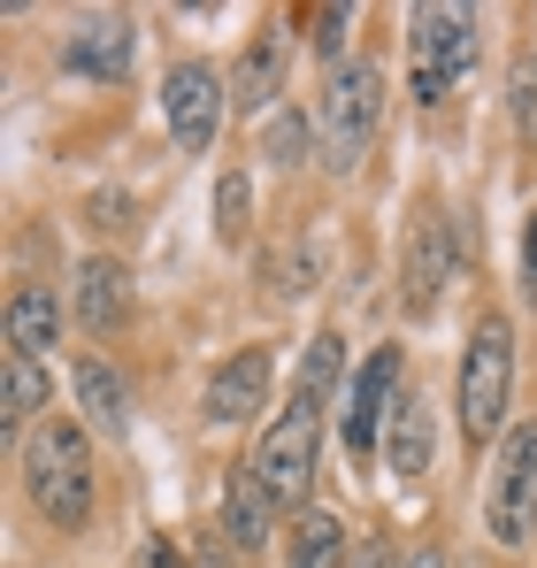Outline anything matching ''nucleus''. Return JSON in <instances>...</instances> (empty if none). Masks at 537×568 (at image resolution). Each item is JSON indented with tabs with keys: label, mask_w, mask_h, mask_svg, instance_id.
<instances>
[{
	"label": "nucleus",
	"mask_w": 537,
	"mask_h": 568,
	"mask_svg": "<svg viewBox=\"0 0 537 568\" xmlns=\"http://www.w3.org/2000/svg\"><path fill=\"white\" fill-rule=\"evenodd\" d=\"M131 54H139V31H131V16H85V23L70 31V47H62V70L115 85V78L131 70Z\"/></svg>",
	"instance_id": "obj_9"
},
{
	"label": "nucleus",
	"mask_w": 537,
	"mask_h": 568,
	"mask_svg": "<svg viewBox=\"0 0 537 568\" xmlns=\"http://www.w3.org/2000/svg\"><path fill=\"white\" fill-rule=\"evenodd\" d=\"M407 47H415V70H430V78L460 85V78L476 70V54H484V16L460 8V0L415 8V16H407Z\"/></svg>",
	"instance_id": "obj_7"
},
{
	"label": "nucleus",
	"mask_w": 537,
	"mask_h": 568,
	"mask_svg": "<svg viewBox=\"0 0 537 568\" xmlns=\"http://www.w3.org/2000/svg\"><path fill=\"white\" fill-rule=\"evenodd\" d=\"M262 399H268V354L246 346V354H231V362L207 377V423H246Z\"/></svg>",
	"instance_id": "obj_11"
},
{
	"label": "nucleus",
	"mask_w": 537,
	"mask_h": 568,
	"mask_svg": "<svg viewBox=\"0 0 537 568\" xmlns=\"http://www.w3.org/2000/svg\"><path fill=\"white\" fill-rule=\"evenodd\" d=\"M376 123H384V78H376V62H368V54H361V62H338L331 85H323V162H331L338 178L361 170Z\"/></svg>",
	"instance_id": "obj_4"
},
{
	"label": "nucleus",
	"mask_w": 537,
	"mask_h": 568,
	"mask_svg": "<svg viewBox=\"0 0 537 568\" xmlns=\"http://www.w3.org/2000/svg\"><path fill=\"white\" fill-rule=\"evenodd\" d=\"M523 300L537 307V207H530V231H523Z\"/></svg>",
	"instance_id": "obj_25"
},
{
	"label": "nucleus",
	"mask_w": 537,
	"mask_h": 568,
	"mask_svg": "<svg viewBox=\"0 0 537 568\" xmlns=\"http://www.w3.org/2000/svg\"><path fill=\"white\" fill-rule=\"evenodd\" d=\"M484 523L499 554H523L537 538V423H507L492 454V484H484Z\"/></svg>",
	"instance_id": "obj_3"
},
{
	"label": "nucleus",
	"mask_w": 537,
	"mask_h": 568,
	"mask_svg": "<svg viewBox=\"0 0 537 568\" xmlns=\"http://www.w3.org/2000/svg\"><path fill=\"white\" fill-rule=\"evenodd\" d=\"M284 70H292V47L284 39L246 47V62H239V108H268V100L284 93Z\"/></svg>",
	"instance_id": "obj_20"
},
{
	"label": "nucleus",
	"mask_w": 537,
	"mask_h": 568,
	"mask_svg": "<svg viewBox=\"0 0 537 568\" xmlns=\"http://www.w3.org/2000/svg\"><path fill=\"white\" fill-rule=\"evenodd\" d=\"M0 331H8L16 354H47V346L62 338V300H54V284H16Z\"/></svg>",
	"instance_id": "obj_14"
},
{
	"label": "nucleus",
	"mask_w": 537,
	"mask_h": 568,
	"mask_svg": "<svg viewBox=\"0 0 537 568\" xmlns=\"http://www.w3.org/2000/svg\"><path fill=\"white\" fill-rule=\"evenodd\" d=\"M407 568H446V554H438V546H423V554H415Z\"/></svg>",
	"instance_id": "obj_29"
},
{
	"label": "nucleus",
	"mask_w": 537,
	"mask_h": 568,
	"mask_svg": "<svg viewBox=\"0 0 537 568\" xmlns=\"http://www.w3.org/2000/svg\"><path fill=\"white\" fill-rule=\"evenodd\" d=\"M23 484H31V507L62 530H85L92 523V446L78 423H47L23 454Z\"/></svg>",
	"instance_id": "obj_2"
},
{
	"label": "nucleus",
	"mask_w": 537,
	"mask_h": 568,
	"mask_svg": "<svg viewBox=\"0 0 537 568\" xmlns=\"http://www.w3.org/2000/svg\"><path fill=\"white\" fill-rule=\"evenodd\" d=\"M70 384H78V407H85L92 430H115V438H123V423H131V392H123V377H115L100 354H85Z\"/></svg>",
	"instance_id": "obj_17"
},
{
	"label": "nucleus",
	"mask_w": 537,
	"mask_h": 568,
	"mask_svg": "<svg viewBox=\"0 0 537 568\" xmlns=\"http://www.w3.org/2000/svg\"><path fill=\"white\" fill-rule=\"evenodd\" d=\"M54 399V384H47V362L39 354H16V346H0V430L16 438L39 407Z\"/></svg>",
	"instance_id": "obj_16"
},
{
	"label": "nucleus",
	"mask_w": 537,
	"mask_h": 568,
	"mask_svg": "<svg viewBox=\"0 0 537 568\" xmlns=\"http://www.w3.org/2000/svg\"><path fill=\"white\" fill-rule=\"evenodd\" d=\"M515 123L537 139V54H523V62H515Z\"/></svg>",
	"instance_id": "obj_24"
},
{
	"label": "nucleus",
	"mask_w": 537,
	"mask_h": 568,
	"mask_svg": "<svg viewBox=\"0 0 537 568\" xmlns=\"http://www.w3.org/2000/svg\"><path fill=\"white\" fill-rule=\"evenodd\" d=\"M123 315H131V270L108 262V254H92L85 270H78V323H85L92 338H108Z\"/></svg>",
	"instance_id": "obj_12"
},
{
	"label": "nucleus",
	"mask_w": 537,
	"mask_h": 568,
	"mask_svg": "<svg viewBox=\"0 0 537 568\" xmlns=\"http://www.w3.org/2000/svg\"><path fill=\"white\" fill-rule=\"evenodd\" d=\"M354 568H407V561H399V554H392L384 538H368V546H361V554H354Z\"/></svg>",
	"instance_id": "obj_28"
},
{
	"label": "nucleus",
	"mask_w": 537,
	"mask_h": 568,
	"mask_svg": "<svg viewBox=\"0 0 537 568\" xmlns=\"http://www.w3.org/2000/svg\"><path fill=\"white\" fill-rule=\"evenodd\" d=\"M338 384H354V377H346V338H338V331H315V338H307V362H300V392H292V399H307V407L323 415V407L338 399Z\"/></svg>",
	"instance_id": "obj_18"
},
{
	"label": "nucleus",
	"mask_w": 537,
	"mask_h": 568,
	"mask_svg": "<svg viewBox=\"0 0 537 568\" xmlns=\"http://www.w3.org/2000/svg\"><path fill=\"white\" fill-rule=\"evenodd\" d=\"M407 93L423 100V108H438V100H446L453 85H446V78H430V70H415V78H407Z\"/></svg>",
	"instance_id": "obj_27"
},
{
	"label": "nucleus",
	"mask_w": 537,
	"mask_h": 568,
	"mask_svg": "<svg viewBox=\"0 0 537 568\" xmlns=\"http://www.w3.org/2000/svg\"><path fill=\"white\" fill-rule=\"evenodd\" d=\"M131 568H184L178 561V546H170V538H146V546H139V561Z\"/></svg>",
	"instance_id": "obj_26"
},
{
	"label": "nucleus",
	"mask_w": 537,
	"mask_h": 568,
	"mask_svg": "<svg viewBox=\"0 0 537 568\" xmlns=\"http://www.w3.org/2000/svg\"><path fill=\"white\" fill-rule=\"evenodd\" d=\"M399 377H407V369H399V346H376V354L354 369L346 399H338V438H346L354 469L384 446V423H392V407H399V392H407Z\"/></svg>",
	"instance_id": "obj_6"
},
{
	"label": "nucleus",
	"mask_w": 537,
	"mask_h": 568,
	"mask_svg": "<svg viewBox=\"0 0 537 568\" xmlns=\"http://www.w3.org/2000/svg\"><path fill=\"white\" fill-rule=\"evenodd\" d=\"M446 277H453V231L446 215H423L407 239V307H438Z\"/></svg>",
	"instance_id": "obj_13"
},
{
	"label": "nucleus",
	"mask_w": 537,
	"mask_h": 568,
	"mask_svg": "<svg viewBox=\"0 0 537 568\" xmlns=\"http://www.w3.org/2000/svg\"><path fill=\"white\" fill-rule=\"evenodd\" d=\"M315 446H323V415H315L307 399H284L246 469L262 476V491L276 499V507H300L307 484H315Z\"/></svg>",
	"instance_id": "obj_5"
},
{
	"label": "nucleus",
	"mask_w": 537,
	"mask_h": 568,
	"mask_svg": "<svg viewBox=\"0 0 537 568\" xmlns=\"http://www.w3.org/2000/svg\"><path fill=\"white\" fill-rule=\"evenodd\" d=\"M246 207H254V185L231 170V178L215 185V239H239V231H246Z\"/></svg>",
	"instance_id": "obj_23"
},
{
	"label": "nucleus",
	"mask_w": 537,
	"mask_h": 568,
	"mask_svg": "<svg viewBox=\"0 0 537 568\" xmlns=\"http://www.w3.org/2000/svg\"><path fill=\"white\" fill-rule=\"evenodd\" d=\"M284 568H346V523H338L331 507H307V515L292 523Z\"/></svg>",
	"instance_id": "obj_19"
},
{
	"label": "nucleus",
	"mask_w": 537,
	"mask_h": 568,
	"mask_svg": "<svg viewBox=\"0 0 537 568\" xmlns=\"http://www.w3.org/2000/svg\"><path fill=\"white\" fill-rule=\"evenodd\" d=\"M507 399H515V331H507V315H484V323L468 331V354H460V392H453L468 446L507 438Z\"/></svg>",
	"instance_id": "obj_1"
},
{
	"label": "nucleus",
	"mask_w": 537,
	"mask_h": 568,
	"mask_svg": "<svg viewBox=\"0 0 537 568\" xmlns=\"http://www.w3.org/2000/svg\"><path fill=\"white\" fill-rule=\"evenodd\" d=\"M430 454H438L430 399H423V392H399V407H392V423H384V462H392L399 484H415V476L430 469Z\"/></svg>",
	"instance_id": "obj_10"
},
{
	"label": "nucleus",
	"mask_w": 537,
	"mask_h": 568,
	"mask_svg": "<svg viewBox=\"0 0 537 568\" xmlns=\"http://www.w3.org/2000/svg\"><path fill=\"white\" fill-rule=\"evenodd\" d=\"M300 23H307V47H315V54H323V62L338 70V62H346V31H354V8H346V0H323V8H307Z\"/></svg>",
	"instance_id": "obj_21"
},
{
	"label": "nucleus",
	"mask_w": 537,
	"mask_h": 568,
	"mask_svg": "<svg viewBox=\"0 0 537 568\" xmlns=\"http://www.w3.org/2000/svg\"><path fill=\"white\" fill-rule=\"evenodd\" d=\"M268 523H276V499L262 491V476H254V469H231V484H223V538H231L239 554H262V546H268Z\"/></svg>",
	"instance_id": "obj_15"
},
{
	"label": "nucleus",
	"mask_w": 537,
	"mask_h": 568,
	"mask_svg": "<svg viewBox=\"0 0 537 568\" xmlns=\"http://www.w3.org/2000/svg\"><path fill=\"white\" fill-rule=\"evenodd\" d=\"M262 146H268V162H284V170H292V162L315 146V123H307L300 108H276V115H268V139H262Z\"/></svg>",
	"instance_id": "obj_22"
},
{
	"label": "nucleus",
	"mask_w": 537,
	"mask_h": 568,
	"mask_svg": "<svg viewBox=\"0 0 537 568\" xmlns=\"http://www.w3.org/2000/svg\"><path fill=\"white\" fill-rule=\"evenodd\" d=\"M223 78L207 70V62H178L170 78H162V115H170V139H178V154H207V139H215V123H223Z\"/></svg>",
	"instance_id": "obj_8"
}]
</instances>
